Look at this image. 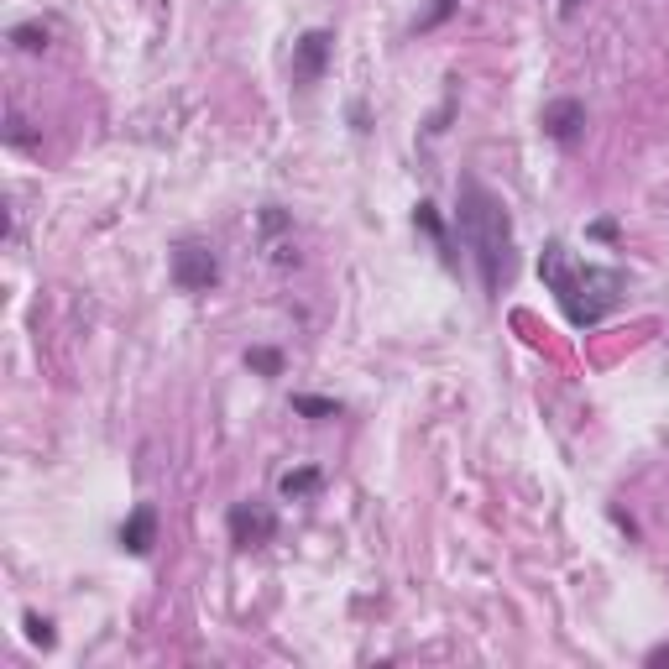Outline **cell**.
I'll return each instance as SVG.
<instances>
[{
    "instance_id": "cell-14",
    "label": "cell",
    "mask_w": 669,
    "mask_h": 669,
    "mask_svg": "<svg viewBox=\"0 0 669 669\" xmlns=\"http://www.w3.org/2000/svg\"><path fill=\"white\" fill-rule=\"evenodd\" d=\"M27 638H32V643H42V649H53V643H58L53 622H48V617H37V612H27Z\"/></svg>"
},
{
    "instance_id": "cell-11",
    "label": "cell",
    "mask_w": 669,
    "mask_h": 669,
    "mask_svg": "<svg viewBox=\"0 0 669 669\" xmlns=\"http://www.w3.org/2000/svg\"><path fill=\"white\" fill-rule=\"evenodd\" d=\"M455 6H460V0H429V11H424L419 21H413V32H440L445 21L455 16Z\"/></svg>"
},
{
    "instance_id": "cell-5",
    "label": "cell",
    "mask_w": 669,
    "mask_h": 669,
    "mask_svg": "<svg viewBox=\"0 0 669 669\" xmlns=\"http://www.w3.org/2000/svg\"><path fill=\"white\" fill-rule=\"evenodd\" d=\"M330 58H335V32H325V27L304 32V37L293 42V84L298 89H314L319 79H325Z\"/></svg>"
},
{
    "instance_id": "cell-15",
    "label": "cell",
    "mask_w": 669,
    "mask_h": 669,
    "mask_svg": "<svg viewBox=\"0 0 669 669\" xmlns=\"http://www.w3.org/2000/svg\"><path fill=\"white\" fill-rule=\"evenodd\" d=\"M643 664H649V669H664V664H669V643H659V649H649V654H643Z\"/></svg>"
},
{
    "instance_id": "cell-7",
    "label": "cell",
    "mask_w": 669,
    "mask_h": 669,
    "mask_svg": "<svg viewBox=\"0 0 669 669\" xmlns=\"http://www.w3.org/2000/svg\"><path fill=\"white\" fill-rule=\"evenodd\" d=\"M115 539H121V549H126V555H136V560L152 555V544H157V507L152 502L131 507V518L121 523V534H115Z\"/></svg>"
},
{
    "instance_id": "cell-13",
    "label": "cell",
    "mask_w": 669,
    "mask_h": 669,
    "mask_svg": "<svg viewBox=\"0 0 669 669\" xmlns=\"http://www.w3.org/2000/svg\"><path fill=\"white\" fill-rule=\"evenodd\" d=\"M11 42L21 53H42V48H48V27H32V21H27V27H11Z\"/></svg>"
},
{
    "instance_id": "cell-4",
    "label": "cell",
    "mask_w": 669,
    "mask_h": 669,
    "mask_svg": "<svg viewBox=\"0 0 669 669\" xmlns=\"http://www.w3.org/2000/svg\"><path fill=\"white\" fill-rule=\"evenodd\" d=\"M225 528H230V544L236 549H267L272 539H278V513H272L267 502L246 497V502H236L225 513Z\"/></svg>"
},
{
    "instance_id": "cell-9",
    "label": "cell",
    "mask_w": 669,
    "mask_h": 669,
    "mask_svg": "<svg viewBox=\"0 0 669 669\" xmlns=\"http://www.w3.org/2000/svg\"><path fill=\"white\" fill-rule=\"evenodd\" d=\"M319 487H325V471H319V466H298V471H283V481H278V492H283L288 502H309Z\"/></svg>"
},
{
    "instance_id": "cell-6",
    "label": "cell",
    "mask_w": 669,
    "mask_h": 669,
    "mask_svg": "<svg viewBox=\"0 0 669 669\" xmlns=\"http://www.w3.org/2000/svg\"><path fill=\"white\" fill-rule=\"evenodd\" d=\"M586 131V105L581 100H549L544 105V136L560 147H575Z\"/></svg>"
},
{
    "instance_id": "cell-12",
    "label": "cell",
    "mask_w": 669,
    "mask_h": 669,
    "mask_svg": "<svg viewBox=\"0 0 669 669\" xmlns=\"http://www.w3.org/2000/svg\"><path fill=\"white\" fill-rule=\"evenodd\" d=\"M246 366L262 377H283V351H267V345H257V351H246Z\"/></svg>"
},
{
    "instance_id": "cell-1",
    "label": "cell",
    "mask_w": 669,
    "mask_h": 669,
    "mask_svg": "<svg viewBox=\"0 0 669 669\" xmlns=\"http://www.w3.org/2000/svg\"><path fill=\"white\" fill-rule=\"evenodd\" d=\"M455 230L476 257L481 293L497 298L513 283V220H507L502 199L471 173H460V183H455Z\"/></svg>"
},
{
    "instance_id": "cell-8",
    "label": "cell",
    "mask_w": 669,
    "mask_h": 669,
    "mask_svg": "<svg viewBox=\"0 0 669 669\" xmlns=\"http://www.w3.org/2000/svg\"><path fill=\"white\" fill-rule=\"evenodd\" d=\"M413 225H419L424 236H429L434 246H440V262H445V267H455V241H450V230H445L440 210H434L429 199H419V204H413Z\"/></svg>"
},
{
    "instance_id": "cell-16",
    "label": "cell",
    "mask_w": 669,
    "mask_h": 669,
    "mask_svg": "<svg viewBox=\"0 0 669 669\" xmlns=\"http://www.w3.org/2000/svg\"><path fill=\"white\" fill-rule=\"evenodd\" d=\"M591 236H596V241H617V225H612V220H596Z\"/></svg>"
},
{
    "instance_id": "cell-17",
    "label": "cell",
    "mask_w": 669,
    "mask_h": 669,
    "mask_svg": "<svg viewBox=\"0 0 669 669\" xmlns=\"http://www.w3.org/2000/svg\"><path fill=\"white\" fill-rule=\"evenodd\" d=\"M575 6H581V0H560V16H575Z\"/></svg>"
},
{
    "instance_id": "cell-10",
    "label": "cell",
    "mask_w": 669,
    "mask_h": 669,
    "mask_svg": "<svg viewBox=\"0 0 669 669\" xmlns=\"http://www.w3.org/2000/svg\"><path fill=\"white\" fill-rule=\"evenodd\" d=\"M293 413H304V419H340V403H335V398H309V392H298V398H293Z\"/></svg>"
},
{
    "instance_id": "cell-3",
    "label": "cell",
    "mask_w": 669,
    "mask_h": 669,
    "mask_svg": "<svg viewBox=\"0 0 669 669\" xmlns=\"http://www.w3.org/2000/svg\"><path fill=\"white\" fill-rule=\"evenodd\" d=\"M168 272L178 293H210L220 283V257L210 241H178L168 257Z\"/></svg>"
},
{
    "instance_id": "cell-2",
    "label": "cell",
    "mask_w": 669,
    "mask_h": 669,
    "mask_svg": "<svg viewBox=\"0 0 669 669\" xmlns=\"http://www.w3.org/2000/svg\"><path fill=\"white\" fill-rule=\"evenodd\" d=\"M539 278H544L549 293H555L560 314L570 319L575 330L602 325V319L622 304V293H628V278H622L617 267L581 262L565 241H549V246L539 251Z\"/></svg>"
}]
</instances>
